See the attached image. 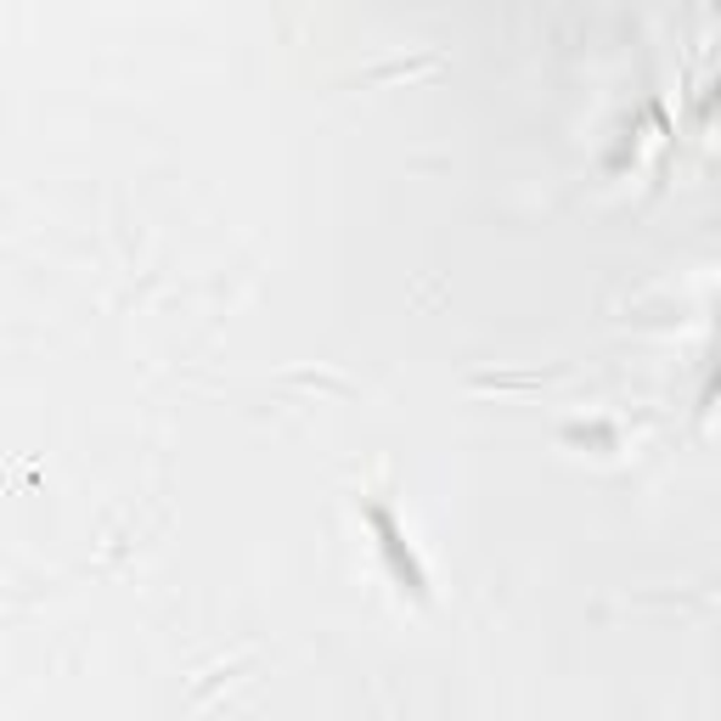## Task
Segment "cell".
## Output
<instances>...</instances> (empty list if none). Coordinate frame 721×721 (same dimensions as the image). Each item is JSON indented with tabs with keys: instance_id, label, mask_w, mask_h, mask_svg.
Instances as JSON below:
<instances>
[{
	"instance_id": "obj_1",
	"label": "cell",
	"mask_w": 721,
	"mask_h": 721,
	"mask_svg": "<svg viewBox=\"0 0 721 721\" xmlns=\"http://www.w3.org/2000/svg\"><path fill=\"white\" fill-rule=\"evenodd\" d=\"M373 524H378V535H384V547H389V564H395V575L423 597V575H417V564H412V553L401 547V535H395V524H389V513L384 507H373Z\"/></svg>"
}]
</instances>
